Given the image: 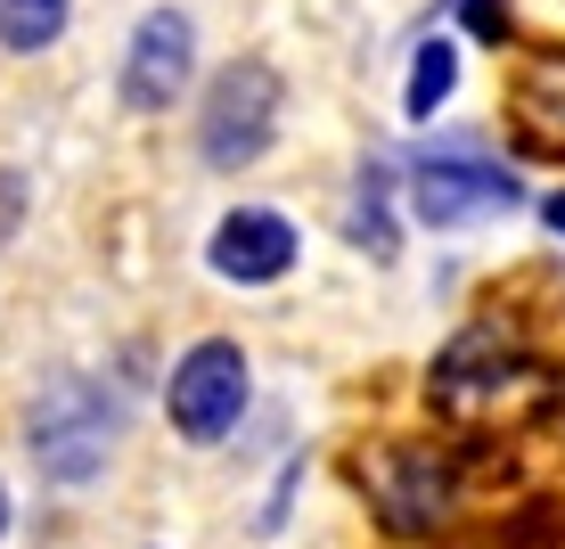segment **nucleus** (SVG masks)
I'll list each match as a JSON object with an SVG mask.
<instances>
[{"label":"nucleus","instance_id":"6e6552de","mask_svg":"<svg viewBox=\"0 0 565 549\" xmlns=\"http://www.w3.org/2000/svg\"><path fill=\"white\" fill-rule=\"evenodd\" d=\"M303 263V230L279 205H230L205 239V271L222 287H279Z\"/></svg>","mask_w":565,"mask_h":549},{"label":"nucleus","instance_id":"4468645a","mask_svg":"<svg viewBox=\"0 0 565 549\" xmlns=\"http://www.w3.org/2000/svg\"><path fill=\"white\" fill-rule=\"evenodd\" d=\"M451 9L467 17V33H476V42H500V33H509V0H451Z\"/></svg>","mask_w":565,"mask_h":549},{"label":"nucleus","instance_id":"9b49d317","mask_svg":"<svg viewBox=\"0 0 565 549\" xmlns=\"http://www.w3.org/2000/svg\"><path fill=\"white\" fill-rule=\"evenodd\" d=\"M66 25H74V0H0V50H9V57L57 50Z\"/></svg>","mask_w":565,"mask_h":549},{"label":"nucleus","instance_id":"2eb2a0df","mask_svg":"<svg viewBox=\"0 0 565 549\" xmlns=\"http://www.w3.org/2000/svg\"><path fill=\"white\" fill-rule=\"evenodd\" d=\"M541 222H550L557 239H565V189H550V198H541Z\"/></svg>","mask_w":565,"mask_h":549},{"label":"nucleus","instance_id":"f03ea898","mask_svg":"<svg viewBox=\"0 0 565 549\" xmlns=\"http://www.w3.org/2000/svg\"><path fill=\"white\" fill-rule=\"evenodd\" d=\"M402 205H411V222H426V230H476V222L516 213L524 181L492 156L483 131H435V140H418L411 165H402Z\"/></svg>","mask_w":565,"mask_h":549},{"label":"nucleus","instance_id":"9d476101","mask_svg":"<svg viewBox=\"0 0 565 549\" xmlns=\"http://www.w3.org/2000/svg\"><path fill=\"white\" fill-rule=\"evenodd\" d=\"M459 91V42L451 33H426V42L411 50V83H402V115L411 124H435L443 107H451Z\"/></svg>","mask_w":565,"mask_h":549},{"label":"nucleus","instance_id":"0eeeda50","mask_svg":"<svg viewBox=\"0 0 565 549\" xmlns=\"http://www.w3.org/2000/svg\"><path fill=\"white\" fill-rule=\"evenodd\" d=\"M524 345L509 320H467L451 345L435 352V369H426V394H435L443 410H492L509 386L524 378Z\"/></svg>","mask_w":565,"mask_h":549},{"label":"nucleus","instance_id":"1a4fd4ad","mask_svg":"<svg viewBox=\"0 0 565 549\" xmlns=\"http://www.w3.org/2000/svg\"><path fill=\"white\" fill-rule=\"evenodd\" d=\"M394 205H402V172H394V156H361V165H353V189H344V239H353L369 263H394V254H402V222H394Z\"/></svg>","mask_w":565,"mask_h":549},{"label":"nucleus","instance_id":"f257e3e1","mask_svg":"<svg viewBox=\"0 0 565 549\" xmlns=\"http://www.w3.org/2000/svg\"><path fill=\"white\" fill-rule=\"evenodd\" d=\"M124 451V394L90 369H57L42 394L25 402V460L33 476L57 484V493H83L99 484Z\"/></svg>","mask_w":565,"mask_h":549},{"label":"nucleus","instance_id":"423d86ee","mask_svg":"<svg viewBox=\"0 0 565 549\" xmlns=\"http://www.w3.org/2000/svg\"><path fill=\"white\" fill-rule=\"evenodd\" d=\"M189 91H198V17L181 0H156V9H140V25L124 33L115 99L131 115H172Z\"/></svg>","mask_w":565,"mask_h":549},{"label":"nucleus","instance_id":"20e7f679","mask_svg":"<svg viewBox=\"0 0 565 549\" xmlns=\"http://www.w3.org/2000/svg\"><path fill=\"white\" fill-rule=\"evenodd\" d=\"M246 402H255V361H246L238 337H198L164 369V419H172V435L198 443V451L238 435Z\"/></svg>","mask_w":565,"mask_h":549},{"label":"nucleus","instance_id":"7ed1b4c3","mask_svg":"<svg viewBox=\"0 0 565 549\" xmlns=\"http://www.w3.org/2000/svg\"><path fill=\"white\" fill-rule=\"evenodd\" d=\"M279 115H287V83L270 57H230L222 74L198 91V165L205 172H255L270 140H279Z\"/></svg>","mask_w":565,"mask_h":549},{"label":"nucleus","instance_id":"dca6fc26","mask_svg":"<svg viewBox=\"0 0 565 549\" xmlns=\"http://www.w3.org/2000/svg\"><path fill=\"white\" fill-rule=\"evenodd\" d=\"M9 534H17V500H9V484H0V549H9Z\"/></svg>","mask_w":565,"mask_h":549},{"label":"nucleus","instance_id":"39448f33","mask_svg":"<svg viewBox=\"0 0 565 549\" xmlns=\"http://www.w3.org/2000/svg\"><path fill=\"white\" fill-rule=\"evenodd\" d=\"M361 493H369V508H377V525L394 541H426L459 508V467L435 443H385V451L361 460Z\"/></svg>","mask_w":565,"mask_h":549},{"label":"nucleus","instance_id":"ddd939ff","mask_svg":"<svg viewBox=\"0 0 565 549\" xmlns=\"http://www.w3.org/2000/svg\"><path fill=\"white\" fill-rule=\"evenodd\" d=\"M25 205H33V189H25V172L17 165H0V246L25 230Z\"/></svg>","mask_w":565,"mask_h":549},{"label":"nucleus","instance_id":"f8f14e48","mask_svg":"<svg viewBox=\"0 0 565 549\" xmlns=\"http://www.w3.org/2000/svg\"><path fill=\"white\" fill-rule=\"evenodd\" d=\"M524 124H541L550 140H565V57H541L524 74Z\"/></svg>","mask_w":565,"mask_h":549}]
</instances>
